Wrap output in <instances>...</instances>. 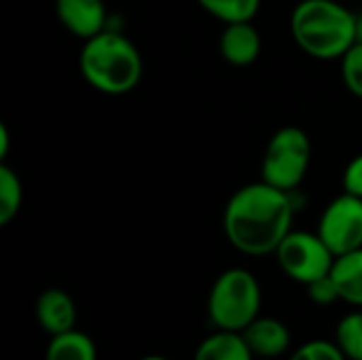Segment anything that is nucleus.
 <instances>
[{
  "label": "nucleus",
  "mask_w": 362,
  "mask_h": 360,
  "mask_svg": "<svg viewBox=\"0 0 362 360\" xmlns=\"http://www.w3.org/2000/svg\"><path fill=\"white\" fill-rule=\"evenodd\" d=\"M23 187L19 174L6 163H0V225H8L21 210Z\"/></svg>",
  "instance_id": "15"
},
{
  "label": "nucleus",
  "mask_w": 362,
  "mask_h": 360,
  "mask_svg": "<svg viewBox=\"0 0 362 360\" xmlns=\"http://www.w3.org/2000/svg\"><path fill=\"white\" fill-rule=\"evenodd\" d=\"M308 295L316 306H333L339 297V289L333 280V276H322L318 280H314L312 284H308Z\"/></svg>",
  "instance_id": "20"
},
{
  "label": "nucleus",
  "mask_w": 362,
  "mask_h": 360,
  "mask_svg": "<svg viewBox=\"0 0 362 360\" xmlns=\"http://www.w3.org/2000/svg\"><path fill=\"white\" fill-rule=\"evenodd\" d=\"M331 276L339 289V297L354 308H362V248L337 257Z\"/></svg>",
  "instance_id": "12"
},
{
  "label": "nucleus",
  "mask_w": 362,
  "mask_h": 360,
  "mask_svg": "<svg viewBox=\"0 0 362 360\" xmlns=\"http://www.w3.org/2000/svg\"><path fill=\"white\" fill-rule=\"evenodd\" d=\"M293 193L269 182H250L238 189L225 206L223 231L229 244L248 257L274 255L293 231Z\"/></svg>",
  "instance_id": "1"
},
{
  "label": "nucleus",
  "mask_w": 362,
  "mask_h": 360,
  "mask_svg": "<svg viewBox=\"0 0 362 360\" xmlns=\"http://www.w3.org/2000/svg\"><path fill=\"white\" fill-rule=\"evenodd\" d=\"M261 284L244 267L225 269L208 295V318L216 331L242 333L261 312Z\"/></svg>",
  "instance_id": "4"
},
{
  "label": "nucleus",
  "mask_w": 362,
  "mask_h": 360,
  "mask_svg": "<svg viewBox=\"0 0 362 360\" xmlns=\"http://www.w3.org/2000/svg\"><path fill=\"white\" fill-rule=\"evenodd\" d=\"M36 320L49 337L62 335L74 329L76 323V306L72 297L62 289H47L36 299Z\"/></svg>",
  "instance_id": "11"
},
{
  "label": "nucleus",
  "mask_w": 362,
  "mask_h": 360,
  "mask_svg": "<svg viewBox=\"0 0 362 360\" xmlns=\"http://www.w3.org/2000/svg\"><path fill=\"white\" fill-rule=\"evenodd\" d=\"M138 360H168L165 356H159V354H151V356H142V359Z\"/></svg>",
  "instance_id": "23"
},
{
  "label": "nucleus",
  "mask_w": 362,
  "mask_h": 360,
  "mask_svg": "<svg viewBox=\"0 0 362 360\" xmlns=\"http://www.w3.org/2000/svg\"><path fill=\"white\" fill-rule=\"evenodd\" d=\"M197 4L223 23L252 21L261 8V0H197Z\"/></svg>",
  "instance_id": "16"
},
{
  "label": "nucleus",
  "mask_w": 362,
  "mask_h": 360,
  "mask_svg": "<svg viewBox=\"0 0 362 360\" xmlns=\"http://www.w3.org/2000/svg\"><path fill=\"white\" fill-rule=\"evenodd\" d=\"M78 68L83 79L100 93L123 95L140 85L144 62L138 47L115 28L85 40Z\"/></svg>",
  "instance_id": "3"
},
{
  "label": "nucleus",
  "mask_w": 362,
  "mask_h": 360,
  "mask_svg": "<svg viewBox=\"0 0 362 360\" xmlns=\"http://www.w3.org/2000/svg\"><path fill=\"white\" fill-rule=\"evenodd\" d=\"M288 360H348L346 354L339 350L335 342L325 339H312L303 346H299Z\"/></svg>",
  "instance_id": "19"
},
{
  "label": "nucleus",
  "mask_w": 362,
  "mask_h": 360,
  "mask_svg": "<svg viewBox=\"0 0 362 360\" xmlns=\"http://www.w3.org/2000/svg\"><path fill=\"white\" fill-rule=\"evenodd\" d=\"M316 231L335 257L362 248V197L344 191L322 210Z\"/></svg>",
  "instance_id": "7"
},
{
  "label": "nucleus",
  "mask_w": 362,
  "mask_h": 360,
  "mask_svg": "<svg viewBox=\"0 0 362 360\" xmlns=\"http://www.w3.org/2000/svg\"><path fill=\"white\" fill-rule=\"evenodd\" d=\"M193 360H255L242 333L216 331L208 335L195 350Z\"/></svg>",
  "instance_id": "13"
},
{
  "label": "nucleus",
  "mask_w": 362,
  "mask_h": 360,
  "mask_svg": "<svg viewBox=\"0 0 362 360\" xmlns=\"http://www.w3.org/2000/svg\"><path fill=\"white\" fill-rule=\"evenodd\" d=\"M344 191L350 193V195H356L362 197V153L356 155L344 170Z\"/></svg>",
  "instance_id": "21"
},
{
  "label": "nucleus",
  "mask_w": 362,
  "mask_h": 360,
  "mask_svg": "<svg viewBox=\"0 0 362 360\" xmlns=\"http://www.w3.org/2000/svg\"><path fill=\"white\" fill-rule=\"evenodd\" d=\"M242 337L250 352L259 359H278L291 348V329L272 316H259L242 331Z\"/></svg>",
  "instance_id": "9"
},
{
  "label": "nucleus",
  "mask_w": 362,
  "mask_h": 360,
  "mask_svg": "<svg viewBox=\"0 0 362 360\" xmlns=\"http://www.w3.org/2000/svg\"><path fill=\"white\" fill-rule=\"evenodd\" d=\"M335 344L348 360H362V312H352L339 320Z\"/></svg>",
  "instance_id": "17"
},
{
  "label": "nucleus",
  "mask_w": 362,
  "mask_h": 360,
  "mask_svg": "<svg viewBox=\"0 0 362 360\" xmlns=\"http://www.w3.org/2000/svg\"><path fill=\"white\" fill-rule=\"evenodd\" d=\"M341 62V79L348 91L362 100V42L356 40L348 53L339 59Z\"/></svg>",
  "instance_id": "18"
},
{
  "label": "nucleus",
  "mask_w": 362,
  "mask_h": 360,
  "mask_svg": "<svg viewBox=\"0 0 362 360\" xmlns=\"http://www.w3.org/2000/svg\"><path fill=\"white\" fill-rule=\"evenodd\" d=\"M291 32L314 59H341L358 40V15L337 0H301L291 15Z\"/></svg>",
  "instance_id": "2"
},
{
  "label": "nucleus",
  "mask_w": 362,
  "mask_h": 360,
  "mask_svg": "<svg viewBox=\"0 0 362 360\" xmlns=\"http://www.w3.org/2000/svg\"><path fill=\"white\" fill-rule=\"evenodd\" d=\"M45 360H98V350L87 333L72 329L49 339Z\"/></svg>",
  "instance_id": "14"
},
{
  "label": "nucleus",
  "mask_w": 362,
  "mask_h": 360,
  "mask_svg": "<svg viewBox=\"0 0 362 360\" xmlns=\"http://www.w3.org/2000/svg\"><path fill=\"white\" fill-rule=\"evenodd\" d=\"M261 34L252 21L225 23V30L218 40L221 55L231 66H250L261 55Z\"/></svg>",
  "instance_id": "10"
},
{
  "label": "nucleus",
  "mask_w": 362,
  "mask_h": 360,
  "mask_svg": "<svg viewBox=\"0 0 362 360\" xmlns=\"http://www.w3.org/2000/svg\"><path fill=\"white\" fill-rule=\"evenodd\" d=\"M59 23L74 36L87 40L108 28V11L104 0H55Z\"/></svg>",
  "instance_id": "8"
},
{
  "label": "nucleus",
  "mask_w": 362,
  "mask_h": 360,
  "mask_svg": "<svg viewBox=\"0 0 362 360\" xmlns=\"http://www.w3.org/2000/svg\"><path fill=\"white\" fill-rule=\"evenodd\" d=\"M8 142H11V134L6 123H0V159L4 161L8 157Z\"/></svg>",
  "instance_id": "22"
},
{
  "label": "nucleus",
  "mask_w": 362,
  "mask_h": 360,
  "mask_svg": "<svg viewBox=\"0 0 362 360\" xmlns=\"http://www.w3.org/2000/svg\"><path fill=\"white\" fill-rule=\"evenodd\" d=\"M274 255L280 269L291 280L305 286L322 276H329L337 259L318 231H291Z\"/></svg>",
  "instance_id": "6"
},
{
  "label": "nucleus",
  "mask_w": 362,
  "mask_h": 360,
  "mask_svg": "<svg viewBox=\"0 0 362 360\" xmlns=\"http://www.w3.org/2000/svg\"><path fill=\"white\" fill-rule=\"evenodd\" d=\"M310 161H312L310 136L295 125L282 127L267 142L261 163V180L293 193L305 180Z\"/></svg>",
  "instance_id": "5"
},
{
  "label": "nucleus",
  "mask_w": 362,
  "mask_h": 360,
  "mask_svg": "<svg viewBox=\"0 0 362 360\" xmlns=\"http://www.w3.org/2000/svg\"><path fill=\"white\" fill-rule=\"evenodd\" d=\"M358 40L362 42V13L358 15Z\"/></svg>",
  "instance_id": "24"
}]
</instances>
